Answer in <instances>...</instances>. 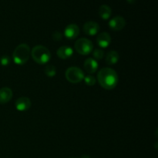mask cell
Segmentation results:
<instances>
[{
	"mask_svg": "<svg viewBox=\"0 0 158 158\" xmlns=\"http://www.w3.org/2000/svg\"><path fill=\"white\" fill-rule=\"evenodd\" d=\"M97 80L102 87L105 89L111 90L117 86L118 83V76L114 69L106 67L99 71Z\"/></svg>",
	"mask_w": 158,
	"mask_h": 158,
	"instance_id": "1",
	"label": "cell"
},
{
	"mask_svg": "<svg viewBox=\"0 0 158 158\" xmlns=\"http://www.w3.org/2000/svg\"><path fill=\"white\" fill-rule=\"evenodd\" d=\"M30 56V48L26 43L19 45L12 53L14 63L18 65H23L27 63Z\"/></svg>",
	"mask_w": 158,
	"mask_h": 158,
	"instance_id": "2",
	"label": "cell"
},
{
	"mask_svg": "<svg viewBox=\"0 0 158 158\" xmlns=\"http://www.w3.org/2000/svg\"><path fill=\"white\" fill-rule=\"evenodd\" d=\"M31 55L34 61L39 64H46L51 59V53L49 49L41 45L34 46L31 51Z\"/></svg>",
	"mask_w": 158,
	"mask_h": 158,
	"instance_id": "3",
	"label": "cell"
},
{
	"mask_svg": "<svg viewBox=\"0 0 158 158\" xmlns=\"http://www.w3.org/2000/svg\"><path fill=\"white\" fill-rule=\"evenodd\" d=\"M76 51L79 54L83 56H87L94 49V44L89 40L86 38H80L75 43L74 45Z\"/></svg>",
	"mask_w": 158,
	"mask_h": 158,
	"instance_id": "4",
	"label": "cell"
},
{
	"mask_svg": "<svg viewBox=\"0 0 158 158\" xmlns=\"http://www.w3.org/2000/svg\"><path fill=\"white\" fill-rule=\"evenodd\" d=\"M66 80L72 83H80L84 79V73L83 70L77 66H71L69 67L66 71Z\"/></svg>",
	"mask_w": 158,
	"mask_h": 158,
	"instance_id": "5",
	"label": "cell"
},
{
	"mask_svg": "<svg viewBox=\"0 0 158 158\" xmlns=\"http://www.w3.org/2000/svg\"><path fill=\"white\" fill-rule=\"evenodd\" d=\"M125 26H126V21H125L124 18L120 15L114 17L109 22L110 28L114 31L122 30L125 27Z\"/></svg>",
	"mask_w": 158,
	"mask_h": 158,
	"instance_id": "6",
	"label": "cell"
},
{
	"mask_svg": "<svg viewBox=\"0 0 158 158\" xmlns=\"http://www.w3.org/2000/svg\"><path fill=\"white\" fill-rule=\"evenodd\" d=\"M83 32L86 34L87 35H95L100 31V26L97 23L94 21H89L86 22L84 25H83Z\"/></svg>",
	"mask_w": 158,
	"mask_h": 158,
	"instance_id": "7",
	"label": "cell"
},
{
	"mask_svg": "<svg viewBox=\"0 0 158 158\" xmlns=\"http://www.w3.org/2000/svg\"><path fill=\"white\" fill-rule=\"evenodd\" d=\"M80 34V28L76 24H69L65 28L64 35L69 40H74Z\"/></svg>",
	"mask_w": 158,
	"mask_h": 158,
	"instance_id": "8",
	"label": "cell"
},
{
	"mask_svg": "<svg viewBox=\"0 0 158 158\" xmlns=\"http://www.w3.org/2000/svg\"><path fill=\"white\" fill-rule=\"evenodd\" d=\"M31 100L28 97H19L15 101V108L19 111H26L31 107Z\"/></svg>",
	"mask_w": 158,
	"mask_h": 158,
	"instance_id": "9",
	"label": "cell"
},
{
	"mask_svg": "<svg viewBox=\"0 0 158 158\" xmlns=\"http://www.w3.org/2000/svg\"><path fill=\"white\" fill-rule=\"evenodd\" d=\"M111 42L110 35L107 32H101L97 38V43L100 48H106Z\"/></svg>",
	"mask_w": 158,
	"mask_h": 158,
	"instance_id": "10",
	"label": "cell"
},
{
	"mask_svg": "<svg viewBox=\"0 0 158 158\" xmlns=\"http://www.w3.org/2000/svg\"><path fill=\"white\" fill-rule=\"evenodd\" d=\"M83 66H84L85 70L89 74L95 73L98 69V63L97 60L93 58H88L87 60H86Z\"/></svg>",
	"mask_w": 158,
	"mask_h": 158,
	"instance_id": "11",
	"label": "cell"
},
{
	"mask_svg": "<svg viewBox=\"0 0 158 158\" xmlns=\"http://www.w3.org/2000/svg\"><path fill=\"white\" fill-rule=\"evenodd\" d=\"M12 98V91L9 87L0 89V104H6Z\"/></svg>",
	"mask_w": 158,
	"mask_h": 158,
	"instance_id": "12",
	"label": "cell"
},
{
	"mask_svg": "<svg viewBox=\"0 0 158 158\" xmlns=\"http://www.w3.org/2000/svg\"><path fill=\"white\" fill-rule=\"evenodd\" d=\"M56 54L59 58L62 59V60H66V59L72 56L73 54V50L69 46H63L59 48L56 52Z\"/></svg>",
	"mask_w": 158,
	"mask_h": 158,
	"instance_id": "13",
	"label": "cell"
},
{
	"mask_svg": "<svg viewBox=\"0 0 158 158\" xmlns=\"http://www.w3.org/2000/svg\"><path fill=\"white\" fill-rule=\"evenodd\" d=\"M98 13L100 18L104 20H106L109 19L110 17L111 16L112 10H111V8L109 6H107V5H102L99 8Z\"/></svg>",
	"mask_w": 158,
	"mask_h": 158,
	"instance_id": "14",
	"label": "cell"
},
{
	"mask_svg": "<svg viewBox=\"0 0 158 158\" xmlns=\"http://www.w3.org/2000/svg\"><path fill=\"white\" fill-rule=\"evenodd\" d=\"M120 59V56L117 51H110L107 53L106 57V63L109 65H114L117 63Z\"/></svg>",
	"mask_w": 158,
	"mask_h": 158,
	"instance_id": "15",
	"label": "cell"
},
{
	"mask_svg": "<svg viewBox=\"0 0 158 158\" xmlns=\"http://www.w3.org/2000/svg\"><path fill=\"white\" fill-rule=\"evenodd\" d=\"M45 73L46 76L49 77H52L56 74V69L54 66L52 65H49L45 68Z\"/></svg>",
	"mask_w": 158,
	"mask_h": 158,
	"instance_id": "16",
	"label": "cell"
},
{
	"mask_svg": "<svg viewBox=\"0 0 158 158\" xmlns=\"http://www.w3.org/2000/svg\"><path fill=\"white\" fill-rule=\"evenodd\" d=\"M83 80H84L86 84L89 86H94L96 83V82H97L95 77H94V76H91V75L86 76V77H84V79H83Z\"/></svg>",
	"mask_w": 158,
	"mask_h": 158,
	"instance_id": "17",
	"label": "cell"
},
{
	"mask_svg": "<svg viewBox=\"0 0 158 158\" xmlns=\"http://www.w3.org/2000/svg\"><path fill=\"white\" fill-rule=\"evenodd\" d=\"M93 56H94V59L100 60L104 56V52H103V50L102 49H96L94 51V52H93Z\"/></svg>",
	"mask_w": 158,
	"mask_h": 158,
	"instance_id": "18",
	"label": "cell"
},
{
	"mask_svg": "<svg viewBox=\"0 0 158 158\" xmlns=\"http://www.w3.org/2000/svg\"><path fill=\"white\" fill-rule=\"evenodd\" d=\"M0 63H1L2 66H6L10 63V58H9V56L7 55H3L0 58Z\"/></svg>",
	"mask_w": 158,
	"mask_h": 158,
	"instance_id": "19",
	"label": "cell"
},
{
	"mask_svg": "<svg viewBox=\"0 0 158 158\" xmlns=\"http://www.w3.org/2000/svg\"><path fill=\"white\" fill-rule=\"evenodd\" d=\"M62 38H63V35H62V33L60 32L56 31V32L52 34V39H53V40H55V41H60V40H62Z\"/></svg>",
	"mask_w": 158,
	"mask_h": 158,
	"instance_id": "20",
	"label": "cell"
},
{
	"mask_svg": "<svg viewBox=\"0 0 158 158\" xmlns=\"http://www.w3.org/2000/svg\"><path fill=\"white\" fill-rule=\"evenodd\" d=\"M126 1L129 4H134V3L136 2V1H137V0H126Z\"/></svg>",
	"mask_w": 158,
	"mask_h": 158,
	"instance_id": "21",
	"label": "cell"
},
{
	"mask_svg": "<svg viewBox=\"0 0 158 158\" xmlns=\"http://www.w3.org/2000/svg\"><path fill=\"white\" fill-rule=\"evenodd\" d=\"M81 158H90V157L88 155H83V156H82Z\"/></svg>",
	"mask_w": 158,
	"mask_h": 158,
	"instance_id": "22",
	"label": "cell"
},
{
	"mask_svg": "<svg viewBox=\"0 0 158 158\" xmlns=\"http://www.w3.org/2000/svg\"><path fill=\"white\" fill-rule=\"evenodd\" d=\"M70 158H74V157H70Z\"/></svg>",
	"mask_w": 158,
	"mask_h": 158,
	"instance_id": "23",
	"label": "cell"
}]
</instances>
